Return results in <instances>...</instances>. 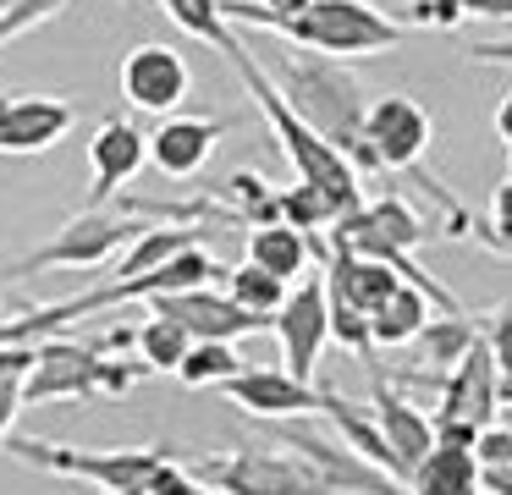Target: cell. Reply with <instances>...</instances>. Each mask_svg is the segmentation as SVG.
I'll return each instance as SVG.
<instances>
[{"mask_svg": "<svg viewBox=\"0 0 512 495\" xmlns=\"http://www.w3.org/2000/svg\"><path fill=\"white\" fill-rule=\"evenodd\" d=\"M188 495H210V490H204V484H193V490H188Z\"/></svg>", "mask_w": 512, "mask_h": 495, "instance_id": "cell-36", "label": "cell"}, {"mask_svg": "<svg viewBox=\"0 0 512 495\" xmlns=\"http://www.w3.org/2000/svg\"><path fill=\"white\" fill-rule=\"evenodd\" d=\"M6 451L17 462L39 473H56V479H83L94 490H111V495H133L160 462H171L177 451L171 446H61V440H45V435H6Z\"/></svg>", "mask_w": 512, "mask_h": 495, "instance_id": "cell-5", "label": "cell"}, {"mask_svg": "<svg viewBox=\"0 0 512 495\" xmlns=\"http://www.w3.org/2000/svg\"><path fill=\"white\" fill-rule=\"evenodd\" d=\"M17 413H23V396H17V380H0V440L12 435Z\"/></svg>", "mask_w": 512, "mask_h": 495, "instance_id": "cell-32", "label": "cell"}, {"mask_svg": "<svg viewBox=\"0 0 512 495\" xmlns=\"http://www.w3.org/2000/svg\"><path fill=\"white\" fill-rule=\"evenodd\" d=\"M100 495H111V490H100Z\"/></svg>", "mask_w": 512, "mask_h": 495, "instance_id": "cell-37", "label": "cell"}, {"mask_svg": "<svg viewBox=\"0 0 512 495\" xmlns=\"http://www.w3.org/2000/svg\"><path fill=\"white\" fill-rule=\"evenodd\" d=\"M133 347H138V363H144L149 374H177L182 352H188L193 341H188V330H182V325H171V319L149 314L144 325L133 330Z\"/></svg>", "mask_w": 512, "mask_h": 495, "instance_id": "cell-25", "label": "cell"}, {"mask_svg": "<svg viewBox=\"0 0 512 495\" xmlns=\"http://www.w3.org/2000/svg\"><path fill=\"white\" fill-rule=\"evenodd\" d=\"M496 132H501V143L512 138V99H501V105H496Z\"/></svg>", "mask_w": 512, "mask_h": 495, "instance_id": "cell-35", "label": "cell"}, {"mask_svg": "<svg viewBox=\"0 0 512 495\" xmlns=\"http://www.w3.org/2000/svg\"><path fill=\"white\" fill-rule=\"evenodd\" d=\"M221 17L232 28H259V33H276L287 39L292 50H314V55H331V61H353V55H386L397 44L413 39V28H402L391 11L369 6V0H314L309 11L276 22L254 6V0H221Z\"/></svg>", "mask_w": 512, "mask_h": 495, "instance_id": "cell-3", "label": "cell"}, {"mask_svg": "<svg viewBox=\"0 0 512 495\" xmlns=\"http://www.w3.org/2000/svg\"><path fill=\"white\" fill-rule=\"evenodd\" d=\"M474 336H479V319L474 314H446V319H424L413 341H419L424 363H435V369L446 374L468 347H474Z\"/></svg>", "mask_w": 512, "mask_h": 495, "instance_id": "cell-24", "label": "cell"}, {"mask_svg": "<svg viewBox=\"0 0 512 495\" xmlns=\"http://www.w3.org/2000/svg\"><path fill=\"white\" fill-rule=\"evenodd\" d=\"M89 165H94V187H89V209H94V204H105V198H116V193H122V187L149 165L144 132H138L127 116H105L100 127H94Z\"/></svg>", "mask_w": 512, "mask_h": 495, "instance_id": "cell-15", "label": "cell"}, {"mask_svg": "<svg viewBox=\"0 0 512 495\" xmlns=\"http://www.w3.org/2000/svg\"><path fill=\"white\" fill-rule=\"evenodd\" d=\"M468 457H474V468H512V429L485 424L474 435V446H468Z\"/></svg>", "mask_w": 512, "mask_h": 495, "instance_id": "cell-29", "label": "cell"}, {"mask_svg": "<svg viewBox=\"0 0 512 495\" xmlns=\"http://www.w3.org/2000/svg\"><path fill=\"white\" fill-rule=\"evenodd\" d=\"M265 17H276V22H287V17H298V11H309L314 0H254Z\"/></svg>", "mask_w": 512, "mask_h": 495, "instance_id": "cell-34", "label": "cell"}, {"mask_svg": "<svg viewBox=\"0 0 512 495\" xmlns=\"http://www.w3.org/2000/svg\"><path fill=\"white\" fill-rule=\"evenodd\" d=\"M435 385H441V407L430 418H441V424H468V429L507 424L501 418V407H507V374L496 369V358H490V347L479 336L452 369L435 374Z\"/></svg>", "mask_w": 512, "mask_h": 495, "instance_id": "cell-9", "label": "cell"}, {"mask_svg": "<svg viewBox=\"0 0 512 495\" xmlns=\"http://www.w3.org/2000/svg\"><path fill=\"white\" fill-rule=\"evenodd\" d=\"M116 88L138 116H171V110L188 99L193 72L171 44H133L116 66Z\"/></svg>", "mask_w": 512, "mask_h": 495, "instance_id": "cell-10", "label": "cell"}, {"mask_svg": "<svg viewBox=\"0 0 512 495\" xmlns=\"http://www.w3.org/2000/svg\"><path fill=\"white\" fill-rule=\"evenodd\" d=\"M221 292L232 297L237 308H248L254 319H265L270 325V314L281 308V297H287V286L276 281V275H265V270H254V264H237V270H221Z\"/></svg>", "mask_w": 512, "mask_h": 495, "instance_id": "cell-26", "label": "cell"}, {"mask_svg": "<svg viewBox=\"0 0 512 495\" xmlns=\"http://www.w3.org/2000/svg\"><path fill=\"white\" fill-rule=\"evenodd\" d=\"M221 132H226V121H215V116H166L155 132H144V154L160 176L188 182V176H199L210 165Z\"/></svg>", "mask_w": 512, "mask_h": 495, "instance_id": "cell-12", "label": "cell"}, {"mask_svg": "<svg viewBox=\"0 0 512 495\" xmlns=\"http://www.w3.org/2000/svg\"><path fill=\"white\" fill-rule=\"evenodd\" d=\"M408 495H479L474 457L457 446H430L408 468Z\"/></svg>", "mask_w": 512, "mask_h": 495, "instance_id": "cell-19", "label": "cell"}, {"mask_svg": "<svg viewBox=\"0 0 512 495\" xmlns=\"http://www.w3.org/2000/svg\"><path fill=\"white\" fill-rule=\"evenodd\" d=\"M512 0H457V22L463 17H490V22H507Z\"/></svg>", "mask_w": 512, "mask_h": 495, "instance_id": "cell-31", "label": "cell"}, {"mask_svg": "<svg viewBox=\"0 0 512 495\" xmlns=\"http://www.w3.org/2000/svg\"><path fill=\"white\" fill-rule=\"evenodd\" d=\"M188 473L210 495H331L292 451H270V446L199 457V462H188Z\"/></svg>", "mask_w": 512, "mask_h": 495, "instance_id": "cell-6", "label": "cell"}, {"mask_svg": "<svg viewBox=\"0 0 512 495\" xmlns=\"http://www.w3.org/2000/svg\"><path fill=\"white\" fill-rule=\"evenodd\" d=\"M215 391H221L232 407L254 413V418H303V413H314V385L287 380L281 369H243L226 385H215Z\"/></svg>", "mask_w": 512, "mask_h": 495, "instance_id": "cell-16", "label": "cell"}, {"mask_svg": "<svg viewBox=\"0 0 512 495\" xmlns=\"http://www.w3.org/2000/svg\"><path fill=\"white\" fill-rule=\"evenodd\" d=\"M232 374H243V352H237L232 341H193L177 363V380L193 385V391H215V385H226Z\"/></svg>", "mask_w": 512, "mask_h": 495, "instance_id": "cell-23", "label": "cell"}, {"mask_svg": "<svg viewBox=\"0 0 512 495\" xmlns=\"http://www.w3.org/2000/svg\"><path fill=\"white\" fill-rule=\"evenodd\" d=\"M215 50H221L226 61H232V72L243 77V88L254 94L259 116L270 121V138H276V149L287 154V165L298 171V187H309V193L325 204V215H331V220L353 215V209L364 204V182L353 176V165H347L342 154L331 149V143H320L298 116H292L287 105H281V94L270 88V77H265V66L254 61V50H248V44L237 39V28L226 33V39L215 44Z\"/></svg>", "mask_w": 512, "mask_h": 495, "instance_id": "cell-2", "label": "cell"}, {"mask_svg": "<svg viewBox=\"0 0 512 495\" xmlns=\"http://www.w3.org/2000/svg\"><path fill=\"white\" fill-rule=\"evenodd\" d=\"M424 319H430V303H424V292H413V286H397V292H391L386 303L369 314V347H408V341L419 336Z\"/></svg>", "mask_w": 512, "mask_h": 495, "instance_id": "cell-21", "label": "cell"}, {"mask_svg": "<svg viewBox=\"0 0 512 495\" xmlns=\"http://www.w3.org/2000/svg\"><path fill=\"white\" fill-rule=\"evenodd\" d=\"M160 6H166V17L177 22L182 33H193V39L210 44V50L232 33V22L221 17V0H160Z\"/></svg>", "mask_w": 512, "mask_h": 495, "instance_id": "cell-27", "label": "cell"}, {"mask_svg": "<svg viewBox=\"0 0 512 495\" xmlns=\"http://www.w3.org/2000/svg\"><path fill=\"white\" fill-rule=\"evenodd\" d=\"M270 336L281 341V363H287V380L314 385L320 374V352L331 341V325H325V281L320 275H298L281 297V308L270 314Z\"/></svg>", "mask_w": 512, "mask_h": 495, "instance_id": "cell-8", "label": "cell"}, {"mask_svg": "<svg viewBox=\"0 0 512 495\" xmlns=\"http://www.w3.org/2000/svg\"><path fill=\"white\" fill-rule=\"evenodd\" d=\"M402 28H457V0H408V6L397 11Z\"/></svg>", "mask_w": 512, "mask_h": 495, "instance_id": "cell-30", "label": "cell"}, {"mask_svg": "<svg viewBox=\"0 0 512 495\" xmlns=\"http://www.w3.org/2000/svg\"><path fill=\"white\" fill-rule=\"evenodd\" d=\"M182 248H199V231L193 226H138V237L127 242V259L111 270V281H133V275L177 259Z\"/></svg>", "mask_w": 512, "mask_h": 495, "instance_id": "cell-20", "label": "cell"}, {"mask_svg": "<svg viewBox=\"0 0 512 495\" xmlns=\"http://www.w3.org/2000/svg\"><path fill=\"white\" fill-rule=\"evenodd\" d=\"M28 363H34V347H0V380H23Z\"/></svg>", "mask_w": 512, "mask_h": 495, "instance_id": "cell-33", "label": "cell"}, {"mask_svg": "<svg viewBox=\"0 0 512 495\" xmlns=\"http://www.w3.org/2000/svg\"><path fill=\"white\" fill-rule=\"evenodd\" d=\"M221 198L232 204V215H237V226H243V231L281 220V187H270L259 171H237V176H226Z\"/></svg>", "mask_w": 512, "mask_h": 495, "instance_id": "cell-22", "label": "cell"}, {"mask_svg": "<svg viewBox=\"0 0 512 495\" xmlns=\"http://www.w3.org/2000/svg\"><path fill=\"white\" fill-rule=\"evenodd\" d=\"M133 237H138L133 220H122L116 209L94 204V209H83L78 220H67L45 248H34L28 259H17V264H6L0 275L23 281V275H39V270H100V264L111 259L116 248H127Z\"/></svg>", "mask_w": 512, "mask_h": 495, "instance_id": "cell-7", "label": "cell"}, {"mask_svg": "<svg viewBox=\"0 0 512 495\" xmlns=\"http://www.w3.org/2000/svg\"><path fill=\"white\" fill-rule=\"evenodd\" d=\"M314 413H325L336 424V440H342L347 451H358L364 462H375L386 479H408L402 473V462L386 451V440H380V429H375V418H369V407H358V402H347L342 391H331V385H314Z\"/></svg>", "mask_w": 512, "mask_h": 495, "instance_id": "cell-18", "label": "cell"}, {"mask_svg": "<svg viewBox=\"0 0 512 495\" xmlns=\"http://www.w3.org/2000/svg\"><path fill=\"white\" fill-rule=\"evenodd\" d=\"M270 88L281 94V105L303 121L320 143H331L353 176H386L380 160L364 143V110H369V88L358 83V72L347 61H331V55L314 50H281L276 66H270Z\"/></svg>", "mask_w": 512, "mask_h": 495, "instance_id": "cell-1", "label": "cell"}, {"mask_svg": "<svg viewBox=\"0 0 512 495\" xmlns=\"http://www.w3.org/2000/svg\"><path fill=\"white\" fill-rule=\"evenodd\" d=\"M78 121L72 99L61 94H12L0 99V154H45Z\"/></svg>", "mask_w": 512, "mask_h": 495, "instance_id": "cell-13", "label": "cell"}, {"mask_svg": "<svg viewBox=\"0 0 512 495\" xmlns=\"http://www.w3.org/2000/svg\"><path fill=\"white\" fill-rule=\"evenodd\" d=\"M144 363H116L100 347H78V341H39L28 374L17 380L23 407L39 402H94V396H127L144 380Z\"/></svg>", "mask_w": 512, "mask_h": 495, "instance_id": "cell-4", "label": "cell"}, {"mask_svg": "<svg viewBox=\"0 0 512 495\" xmlns=\"http://www.w3.org/2000/svg\"><path fill=\"white\" fill-rule=\"evenodd\" d=\"M243 264H254V270L276 275L281 286H292L303 270H309V259H325V242L309 237V231L287 226V220H270V226H254L243 242Z\"/></svg>", "mask_w": 512, "mask_h": 495, "instance_id": "cell-17", "label": "cell"}, {"mask_svg": "<svg viewBox=\"0 0 512 495\" xmlns=\"http://www.w3.org/2000/svg\"><path fill=\"white\" fill-rule=\"evenodd\" d=\"M149 314L171 319L188 330V341H237V336H259L270 330L265 319H254L248 308H237L221 286H188V292H160L149 297Z\"/></svg>", "mask_w": 512, "mask_h": 495, "instance_id": "cell-11", "label": "cell"}, {"mask_svg": "<svg viewBox=\"0 0 512 495\" xmlns=\"http://www.w3.org/2000/svg\"><path fill=\"white\" fill-rule=\"evenodd\" d=\"M369 418H375V429H380V440H386V451L402 462V473L413 468V462L424 457V451L435 446V429H430V413H419V407L402 396V385L397 380H386V374H375L369 369ZM408 484V479H402Z\"/></svg>", "mask_w": 512, "mask_h": 495, "instance_id": "cell-14", "label": "cell"}, {"mask_svg": "<svg viewBox=\"0 0 512 495\" xmlns=\"http://www.w3.org/2000/svg\"><path fill=\"white\" fill-rule=\"evenodd\" d=\"M507 231H512V182L501 176V182L490 187V209L474 215V231H468V237H479L490 253H507V242H512Z\"/></svg>", "mask_w": 512, "mask_h": 495, "instance_id": "cell-28", "label": "cell"}]
</instances>
